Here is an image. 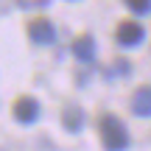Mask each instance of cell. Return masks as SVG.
<instances>
[{"label": "cell", "mask_w": 151, "mask_h": 151, "mask_svg": "<svg viewBox=\"0 0 151 151\" xmlns=\"http://www.w3.org/2000/svg\"><path fill=\"white\" fill-rule=\"evenodd\" d=\"M62 123H65L67 132H81V126H84V112H81V106H65Z\"/></svg>", "instance_id": "7"}, {"label": "cell", "mask_w": 151, "mask_h": 151, "mask_svg": "<svg viewBox=\"0 0 151 151\" xmlns=\"http://www.w3.org/2000/svg\"><path fill=\"white\" fill-rule=\"evenodd\" d=\"M50 0H17V6L20 9H42V6H48Z\"/></svg>", "instance_id": "9"}, {"label": "cell", "mask_w": 151, "mask_h": 151, "mask_svg": "<svg viewBox=\"0 0 151 151\" xmlns=\"http://www.w3.org/2000/svg\"><path fill=\"white\" fill-rule=\"evenodd\" d=\"M126 6H129L134 14H148L151 11V0H126Z\"/></svg>", "instance_id": "8"}, {"label": "cell", "mask_w": 151, "mask_h": 151, "mask_svg": "<svg viewBox=\"0 0 151 151\" xmlns=\"http://www.w3.org/2000/svg\"><path fill=\"white\" fill-rule=\"evenodd\" d=\"M98 132H101V143L106 151H126L129 148V132H126L120 118L104 115L101 123H98Z\"/></svg>", "instance_id": "1"}, {"label": "cell", "mask_w": 151, "mask_h": 151, "mask_svg": "<svg viewBox=\"0 0 151 151\" xmlns=\"http://www.w3.org/2000/svg\"><path fill=\"white\" fill-rule=\"evenodd\" d=\"M143 37H146V31H143V25L134 22V20H123L118 25V31H115V39H118L123 48H134V45H140Z\"/></svg>", "instance_id": "2"}, {"label": "cell", "mask_w": 151, "mask_h": 151, "mask_svg": "<svg viewBox=\"0 0 151 151\" xmlns=\"http://www.w3.org/2000/svg\"><path fill=\"white\" fill-rule=\"evenodd\" d=\"M14 118L20 123H34L39 118V101L31 98V95H20L14 101Z\"/></svg>", "instance_id": "4"}, {"label": "cell", "mask_w": 151, "mask_h": 151, "mask_svg": "<svg viewBox=\"0 0 151 151\" xmlns=\"http://www.w3.org/2000/svg\"><path fill=\"white\" fill-rule=\"evenodd\" d=\"M73 53L78 62H92L95 59V42H92L90 34H81V37H76L73 42Z\"/></svg>", "instance_id": "5"}, {"label": "cell", "mask_w": 151, "mask_h": 151, "mask_svg": "<svg viewBox=\"0 0 151 151\" xmlns=\"http://www.w3.org/2000/svg\"><path fill=\"white\" fill-rule=\"evenodd\" d=\"M28 37H31V42L37 45H50L56 39V31H53V22L45 20V17H37V20L28 22Z\"/></svg>", "instance_id": "3"}, {"label": "cell", "mask_w": 151, "mask_h": 151, "mask_svg": "<svg viewBox=\"0 0 151 151\" xmlns=\"http://www.w3.org/2000/svg\"><path fill=\"white\" fill-rule=\"evenodd\" d=\"M132 112L140 118H151V87H140L132 98Z\"/></svg>", "instance_id": "6"}]
</instances>
